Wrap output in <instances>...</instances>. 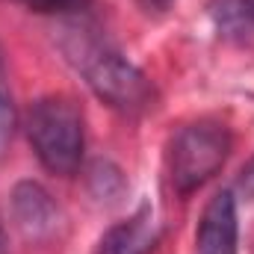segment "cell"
<instances>
[{
  "label": "cell",
  "mask_w": 254,
  "mask_h": 254,
  "mask_svg": "<svg viewBox=\"0 0 254 254\" xmlns=\"http://www.w3.org/2000/svg\"><path fill=\"white\" fill-rule=\"evenodd\" d=\"M63 51L68 63L83 74L86 86L107 107L125 116H139L154 107L151 80L104 39L92 36L89 30H71V36L63 42Z\"/></svg>",
  "instance_id": "cell-1"
},
{
  "label": "cell",
  "mask_w": 254,
  "mask_h": 254,
  "mask_svg": "<svg viewBox=\"0 0 254 254\" xmlns=\"http://www.w3.org/2000/svg\"><path fill=\"white\" fill-rule=\"evenodd\" d=\"M27 139L48 172L68 178L83 160V113L65 95L39 98L27 113Z\"/></svg>",
  "instance_id": "cell-2"
},
{
  "label": "cell",
  "mask_w": 254,
  "mask_h": 254,
  "mask_svg": "<svg viewBox=\"0 0 254 254\" xmlns=\"http://www.w3.org/2000/svg\"><path fill=\"white\" fill-rule=\"evenodd\" d=\"M231 136L216 122H195L178 130L169 148V178L181 195L204 187L228 160Z\"/></svg>",
  "instance_id": "cell-3"
},
{
  "label": "cell",
  "mask_w": 254,
  "mask_h": 254,
  "mask_svg": "<svg viewBox=\"0 0 254 254\" xmlns=\"http://www.w3.org/2000/svg\"><path fill=\"white\" fill-rule=\"evenodd\" d=\"M12 219L15 228L30 243H48L63 225V210L54 195L36 181H21L12 190Z\"/></svg>",
  "instance_id": "cell-4"
},
{
  "label": "cell",
  "mask_w": 254,
  "mask_h": 254,
  "mask_svg": "<svg viewBox=\"0 0 254 254\" xmlns=\"http://www.w3.org/2000/svg\"><path fill=\"white\" fill-rule=\"evenodd\" d=\"M198 254H237L240 246V219H237V201L231 192H219L204 207L201 225H198Z\"/></svg>",
  "instance_id": "cell-5"
},
{
  "label": "cell",
  "mask_w": 254,
  "mask_h": 254,
  "mask_svg": "<svg viewBox=\"0 0 254 254\" xmlns=\"http://www.w3.org/2000/svg\"><path fill=\"white\" fill-rule=\"evenodd\" d=\"M157 243V222L151 207H139L127 222L110 228V234L101 240L98 254H148Z\"/></svg>",
  "instance_id": "cell-6"
},
{
  "label": "cell",
  "mask_w": 254,
  "mask_h": 254,
  "mask_svg": "<svg viewBox=\"0 0 254 254\" xmlns=\"http://www.w3.org/2000/svg\"><path fill=\"white\" fill-rule=\"evenodd\" d=\"M213 21L225 36L246 39L254 33V0H216Z\"/></svg>",
  "instance_id": "cell-7"
},
{
  "label": "cell",
  "mask_w": 254,
  "mask_h": 254,
  "mask_svg": "<svg viewBox=\"0 0 254 254\" xmlns=\"http://www.w3.org/2000/svg\"><path fill=\"white\" fill-rule=\"evenodd\" d=\"M89 190L101 201H119V195L125 192V175H122V169L113 166V163H107V160H98L89 169Z\"/></svg>",
  "instance_id": "cell-8"
},
{
  "label": "cell",
  "mask_w": 254,
  "mask_h": 254,
  "mask_svg": "<svg viewBox=\"0 0 254 254\" xmlns=\"http://www.w3.org/2000/svg\"><path fill=\"white\" fill-rule=\"evenodd\" d=\"M15 127H18V113H15V104H12V95H9V86H6V71H3V63H0V160L6 157V151L12 145Z\"/></svg>",
  "instance_id": "cell-9"
},
{
  "label": "cell",
  "mask_w": 254,
  "mask_h": 254,
  "mask_svg": "<svg viewBox=\"0 0 254 254\" xmlns=\"http://www.w3.org/2000/svg\"><path fill=\"white\" fill-rule=\"evenodd\" d=\"M33 12H42V15H60V12H74L80 9L86 0H15Z\"/></svg>",
  "instance_id": "cell-10"
},
{
  "label": "cell",
  "mask_w": 254,
  "mask_h": 254,
  "mask_svg": "<svg viewBox=\"0 0 254 254\" xmlns=\"http://www.w3.org/2000/svg\"><path fill=\"white\" fill-rule=\"evenodd\" d=\"M240 187H243V192L246 195H252L254 198V160L243 169V178H240Z\"/></svg>",
  "instance_id": "cell-11"
},
{
  "label": "cell",
  "mask_w": 254,
  "mask_h": 254,
  "mask_svg": "<svg viewBox=\"0 0 254 254\" xmlns=\"http://www.w3.org/2000/svg\"><path fill=\"white\" fill-rule=\"evenodd\" d=\"M0 254H6V231H3V222H0Z\"/></svg>",
  "instance_id": "cell-12"
}]
</instances>
